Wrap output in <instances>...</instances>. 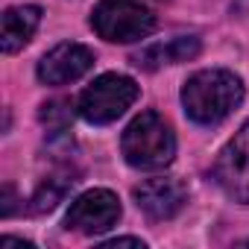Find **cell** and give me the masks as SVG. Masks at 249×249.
Instances as JSON below:
<instances>
[{
    "label": "cell",
    "mask_w": 249,
    "mask_h": 249,
    "mask_svg": "<svg viewBox=\"0 0 249 249\" xmlns=\"http://www.w3.org/2000/svg\"><path fill=\"white\" fill-rule=\"evenodd\" d=\"M243 100V82L231 71H199L194 73L185 88H182V106L188 117L202 126H214V123L226 120Z\"/></svg>",
    "instance_id": "1"
},
{
    "label": "cell",
    "mask_w": 249,
    "mask_h": 249,
    "mask_svg": "<svg viewBox=\"0 0 249 249\" xmlns=\"http://www.w3.org/2000/svg\"><path fill=\"white\" fill-rule=\"evenodd\" d=\"M120 150L138 170H161L176 156V138L156 111H141L120 138Z\"/></svg>",
    "instance_id": "2"
},
{
    "label": "cell",
    "mask_w": 249,
    "mask_h": 249,
    "mask_svg": "<svg viewBox=\"0 0 249 249\" xmlns=\"http://www.w3.org/2000/svg\"><path fill=\"white\" fill-rule=\"evenodd\" d=\"M91 27L106 41L132 44L156 30V15L135 0H103L91 12Z\"/></svg>",
    "instance_id": "3"
},
{
    "label": "cell",
    "mask_w": 249,
    "mask_h": 249,
    "mask_svg": "<svg viewBox=\"0 0 249 249\" xmlns=\"http://www.w3.org/2000/svg\"><path fill=\"white\" fill-rule=\"evenodd\" d=\"M138 97L135 79L123 76V73H103L97 76L79 97V114L88 123L106 126V123L117 120Z\"/></svg>",
    "instance_id": "4"
},
{
    "label": "cell",
    "mask_w": 249,
    "mask_h": 249,
    "mask_svg": "<svg viewBox=\"0 0 249 249\" xmlns=\"http://www.w3.org/2000/svg\"><path fill=\"white\" fill-rule=\"evenodd\" d=\"M217 185L234 199L249 205V120L234 132V138L220 150L211 167Z\"/></svg>",
    "instance_id": "5"
},
{
    "label": "cell",
    "mask_w": 249,
    "mask_h": 249,
    "mask_svg": "<svg viewBox=\"0 0 249 249\" xmlns=\"http://www.w3.org/2000/svg\"><path fill=\"white\" fill-rule=\"evenodd\" d=\"M117 217H120V199L106 188H94L73 199V205L65 217V226L79 234H100V231L111 229L117 223Z\"/></svg>",
    "instance_id": "6"
},
{
    "label": "cell",
    "mask_w": 249,
    "mask_h": 249,
    "mask_svg": "<svg viewBox=\"0 0 249 249\" xmlns=\"http://www.w3.org/2000/svg\"><path fill=\"white\" fill-rule=\"evenodd\" d=\"M135 202L150 220H170L185 208L188 188L182 179H173V176L147 179L135 188Z\"/></svg>",
    "instance_id": "7"
},
{
    "label": "cell",
    "mask_w": 249,
    "mask_h": 249,
    "mask_svg": "<svg viewBox=\"0 0 249 249\" xmlns=\"http://www.w3.org/2000/svg\"><path fill=\"white\" fill-rule=\"evenodd\" d=\"M91 68H94V53L82 44L68 41L41 56L38 79L44 85H68V82H76L79 76H85Z\"/></svg>",
    "instance_id": "8"
},
{
    "label": "cell",
    "mask_w": 249,
    "mask_h": 249,
    "mask_svg": "<svg viewBox=\"0 0 249 249\" xmlns=\"http://www.w3.org/2000/svg\"><path fill=\"white\" fill-rule=\"evenodd\" d=\"M41 21L38 6H9L3 12V27H0V47L3 53H18L36 33Z\"/></svg>",
    "instance_id": "9"
},
{
    "label": "cell",
    "mask_w": 249,
    "mask_h": 249,
    "mask_svg": "<svg viewBox=\"0 0 249 249\" xmlns=\"http://www.w3.org/2000/svg\"><path fill=\"white\" fill-rule=\"evenodd\" d=\"M199 53V38L194 36H179V38H170L167 44H153L141 53L132 56V62L144 71H156L161 65H179V62H188Z\"/></svg>",
    "instance_id": "10"
},
{
    "label": "cell",
    "mask_w": 249,
    "mask_h": 249,
    "mask_svg": "<svg viewBox=\"0 0 249 249\" xmlns=\"http://www.w3.org/2000/svg\"><path fill=\"white\" fill-rule=\"evenodd\" d=\"M76 179L73 176H53V179H47V182H41L38 185V191L33 194V199H30V211L33 214H44V211H53L59 202H62V196L71 191V185H73Z\"/></svg>",
    "instance_id": "11"
},
{
    "label": "cell",
    "mask_w": 249,
    "mask_h": 249,
    "mask_svg": "<svg viewBox=\"0 0 249 249\" xmlns=\"http://www.w3.org/2000/svg\"><path fill=\"white\" fill-rule=\"evenodd\" d=\"M71 117H73V106L68 100H50L38 111V120L44 123L47 129H53V132H65L71 126Z\"/></svg>",
    "instance_id": "12"
},
{
    "label": "cell",
    "mask_w": 249,
    "mask_h": 249,
    "mask_svg": "<svg viewBox=\"0 0 249 249\" xmlns=\"http://www.w3.org/2000/svg\"><path fill=\"white\" fill-rule=\"evenodd\" d=\"M15 202H18L15 188H12V185H3V205H0V214H3V217H12V214H15Z\"/></svg>",
    "instance_id": "13"
},
{
    "label": "cell",
    "mask_w": 249,
    "mask_h": 249,
    "mask_svg": "<svg viewBox=\"0 0 249 249\" xmlns=\"http://www.w3.org/2000/svg\"><path fill=\"white\" fill-rule=\"evenodd\" d=\"M103 246H138V249H144V240L141 237H111V240H103Z\"/></svg>",
    "instance_id": "14"
}]
</instances>
